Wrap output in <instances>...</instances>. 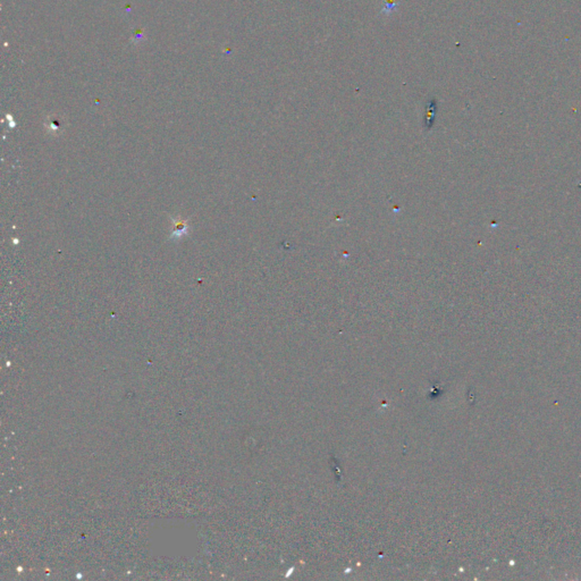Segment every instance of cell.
Returning <instances> with one entry per match:
<instances>
[{
    "mask_svg": "<svg viewBox=\"0 0 581 581\" xmlns=\"http://www.w3.org/2000/svg\"><path fill=\"white\" fill-rule=\"evenodd\" d=\"M45 126L47 128V130L49 131L50 134L55 136L59 135L64 132V126H65L64 117L58 115H50L47 117Z\"/></svg>",
    "mask_w": 581,
    "mask_h": 581,
    "instance_id": "2",
    "label": "cell"
},
{
    "mask_svg": "<svg viewBox=\"0 0 581 581\" xmlns=\"http://www.w3.org/2000/svg\"><path fill=\"white\" fill-rule=\"evenodd\" d=\"M400 3H395L392 2V0H384V7L382 9V13L385 15H390L393 12H395L396 8H398Z\"/></svg>",
    "mask_w": 581,
    "mask_h": 581,
    "instance_id": "3",
    "label": "cell"
},
{
    "mask_svg": "<svg viewBox=\"0 0 581 581\" xmlns=\"http://www.w3.org/2000/svg\"><path fill=\"white\" fill-rule=\"evenodd\" d=\"M190 231H191V226H190L188 219H184L181 216L172 218L171 240H181L190 233Z\"/></svg>",
    "mask_w": 581,
    "mask_h": 581,
    "instance_id": "1",
    "label": "cell"
}]
</instances>
